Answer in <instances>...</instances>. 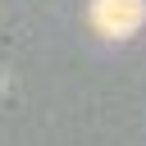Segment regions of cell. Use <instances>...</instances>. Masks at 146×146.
Instances as JSON below:
<instances>
[{"instance_id":"6da1fadb","label":"cell","mask_w":146,"mask_h":146,"mask_svg":"<svg viewBox=\"0 0 146 146\" xmlns=\"http://www.w3.org/2000/svg\"><path fill=\"white\" fill-rule=\"evenodd\" d=\"M146 18V5L141 0H96L91 5V23L105 32V36H128L137 32Z\"/></svg>"}]
</instances>
